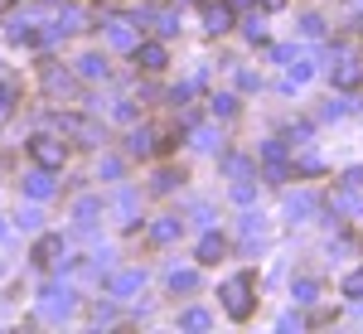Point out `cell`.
Instances as JSON below:
<instances>
[{"label":"cell","mask_w":363,"mask_h":334,"mask_svg":"<svg viewBox=\"0 0 363 334\" xmlns=\"http://www.w3.org/2000/svg\"><path fill=\"white\" fill-rule=\"evenodd\" d=\"M301 29L315 39V34H325V20H320V15H306V20H301Z\"/></svg>","instance_id":"cell-26"},{"label":"cell","mask_w":363,"mask_h":334,"mask_svg":"<svg viewBox=\"0 0 363 334\" xmlns=\"http://www.w3.org/2000/svg\"><path fill=\"white\" fill-rule=\"evenodd\" d=\"M349 184H363V169H354V174H349Z\"/></svg>","instance_id":"cell-31"},{"label":"cell","mask_w":363,"mask_h":334,"mask_svg":"<svg viewBox=\"0 0 363 334\" xmlns=\"http://www.w3.org/2000/svg\"><path fill=\"white\" fill-rule=\"evenodd\" d=\"M58 252H63V238H44V243L34 247V262H58V267H63V257H58Z\"/></svg>","instance_id":"cell-9"},{"label":"cell","mask_w":363,"mask_h":334,"mask_svg":"<svg viewBox=\"0 0 363 334\" xmlns=\"http://www.w3.org/2000/svg\"><path fill=\"white\" fill-rule=\"evenodd\" d=\"M344 296H354V301H363V267L344 277Z\"/></svg>","instance_id":"cell-16"},{"label":"cell","mask_w":363,"mask_h":334,"mask_svg":"<svg viewBox=\"0 0 363 334\" xmlns=\"http://www.w3.org/2000/svg\"><path fill=\"white\" fill-rule=\"evenodd\" d=\"M218 257H223V238H213V233H208V238L199 243V262H208V267H213Z\"/></svg>","instance_id":"cell-10"},{"label":"cell","mask_w":363,"mask_h":334,"mask_svg":"<svg viewBox=\"0 0 363 334\" xmlns=\"http://www.w3.org/2000/svg\"><path fill=\"white\" fill-rule=\"evenodd\" d=\"M140 286H145V272H121V277L112 281V296H116V301H126V296H136Z\"/></svg>","instance_id":"cell-4"},{"label":"cell","mask_w":363,"mask_h":334,"mask_svg":"<svg viewBox=\"0 0 363 334\" xmlns=\"http://www.w3.org/2000/svg\"><path fill=\"white\" fill-rule=\"evenodd\" d=\"M238 111V97H213V116H233Z\"/></svg>","instance_id":"cell-25"},{"label":"cell","mask_w":363,"mask_h":334,"mask_svg":"<svg viewBox=\"0 0 363 334\" xmlns=\"http://www.w3.org/2000/svg\"><path fill=\"white\" fill-rule=\"evenodd\" d=\"M150 238H155V243H174V238H179V218H160L150 228Z\"/></svg>","instance_id":"cell-11"},{"label":"cell","mask_w":363,"mask_h":334,"mask_svg":"<svg viewBox=\"0 0 363 334\" xmlns=\"http://www.w3.org/2000/svg\"><path fill=\"white\" fill-rule=\"evenodd\" d=\"M44 83H49V92H63V87H68V73H58V68H49V73H44Z\"/></svg>","instance_id":"cell-24"},{"label":"cell","mask_w":363,"mask_h":334,"mask_svg":"<svg viewBox=\"0 0 363 334\" xmlns=\"http://www.w3.org/2000/svg\"><path fill=\"white\" fill-rule=\"evenodd\" d=\"M203 25L213 29V34H223L233 25V5H203Z\"/></svg>","instance_id":"cell-5"},{"label":"cell","mask_w":363,"mask_h":334,"mask_svg":"<svg viewBox=\"0 0 363 334\" xmlns=\"http://www.w3.org/2000/svg\"><path fill=\"white\" fill-rule=\"evenodd\" d=\"M194 145H199V150H218V131H213V126H199Z\"/></svg>","instance_id":"cell-15"},{"label":"cell","mask_w":363,"mask_h":334,"mask_svg":"<svg viewBox=\"0 0 363 334\" xmlns=\"http://www.w3.org/2000/svg\"><path fill=\"white\" fill-rule=\"evenodd\" d=\"M179 325H184V330H203V325H208V315H203V310H184V315H179Z\"/></svg>","instance_id":"cell-20"},{"label":"cell","mask_w":363,"mask_h":334,"mask_svg":"<svg viewBox=\"0 0 363 334\" xmlns=\"http://www.w3.org/2000/svg\"><path fill=\"white\" fill-rule=\"evenodd\" d=\"M78 73H83V78H102V73H107V63H102V58H97V54H87V58H83V68H78Z\"/></svg>","instance_id":"cell-18"},{"label":"cell","mask_w":363,"mask_h":334,"mask_svg":"<svg viewBox=\"0 0 363 334\" xmlns=\"http://www.w3.org/2000/svg\"><path fill=\"white\" fill-rule=\"evenodd\" d=\"M335 83H339V87H359V83H363V63L344 54V58L335 63Z\"/></svg>","instance_id":"cell-3"},{"label":"cell","mask_w":363,"mask_h":334,"mask_svg":"<svg viewBox=\"0 0 363 334\" xmlns=\"http://www.w3.org/2000/svg\"><path fill=\"white\" fill-rule=\"evenodd\" d=\"M252 194H257L252 184H233V199H238V204H252Z\"/></svg>","instance_id":"cell-29"},{"label":"cell","mask_w":363,"mask_h":334,"mask_svg":"<svg viewBox=\"0 0 363 334\" xmlns=\"http://www.w3.org/2000/svg\"><path fill=\"white\" fill-rule=\"evenodd\" d=\"M296 301H301V306L315 301V281H301V286H296Z\"/></svg>","instance_id":"cell-28"},{"label":"cell","mask_w":363,"mask_h":334,"mask_svg":"<svg viewBox=\"0 0 363 334\" xmlns=\"http://www.w3.org/2000/svg\"><path fill=\"white\" fill-rule=\"evenodd\" d=\"M97 208H102L97 199H83V204H78V223H92V218H97Z\"/></svg>","instance_id":"cell-23"},{"label":"cell","mask_w":363,"mask_h":334,"mask_svg":"<svg viewBox=\"0 0 363 334\" xmlns=\"http://www.w3.org/2000/svg\"><path fill=\"white\" fill-rule=\"evenodd\" d=\"M20 228H39V208H25L20 213Z\"/></svg>","instance_id":"cell-30"},{"label":"cell","mask_w":363,"mask_h":334,"mask_svg":"<svg viewBox=\"0 0 363 334\" xmlns=\"http://www.w3.org/2000/svg\"><path fill=\"white\" fill-rule=\"evenodd\" d=\"M228 5H233V10H242V5H252V0H228Z\"/></svg>","instance_id":"cell-32"},{"label":"cell","mask_w":363,"mask_h":334,"mask_svg":"<svg viewBox=\"0 0 363 334\" xmlns=\"http://www.w3.org/2000/svg\"><path fill=\"white\" fill-rule=\"evenodd\" d=\"M262 160H267V165H286V150H281V140H267V145H262Z\"/></svg>","instance_id":"cell-17"},{"label":"cell","mask_w":363,"mask_h":334,"mask_svg":"<svg viewBox=\"0 0 363 334\" xmlns=\"http://www.w3.org/2000/svg\"><path fill=\"white\" fill-rule=\"evenodd\" d=\"M286 213H291L296 223L310 218V213H315V199H310V194H291V199H286Z\"/></svg>","instance_id":"cell-8"},{"label":"cell","mask_w":363,"mask_h":334,"mask_svg":"<svg viewBox=\"0 0 363 334\" xmlns=\"http://www.w3.org/2000/svg\"><path fill=\"white\" fill-rule=\"evenodd\" d=\"M44 310H49V315H68V310H73V296H68V291H49Z\"/></svg>","instance_id":"cell-12"},{"label":"cell","mask_w":363,"mask_h":334,"mask_svg":"<svg viewBox=\"0 0 363 334\" xmlns=\"http://www.w3.org/2000/svg\"><path fill=\"white\" fill-rule=\"evenodd\" d=\"M223 306L233 320H247L252 315V277H233L223 286Z\"/></svg>","instance_id":"cell-1"},{"label":"cell","mask_w":363,"mask_h":334,"mask_svg":"<svg viewBox=\"0 0 363 334\" xmlns=\"http://www.w3.org/2000/svg\"><path fill=\"white\" fill-rule=\"evenodd\" d=\"M296 165L306 169V174H320V169H325V160H320V155H301V160H296Z\"/></svg>","instance_id":"cell-27"},{"label":"cell","mask_w":363,"mask_h":334,"mask_svg":"<svg viewBox=\"0 0 363 334\" xmlns=\"http://www.w3.org/2000/svg\"><path fill=\"white\" fill-rule=\"evenodd\" d=\"M150 20H155L160 34H174V29H179V15H174V10H150Z\"/></svg>","instance_id":"cell-14"},{"label":"cell","mask_w":363,"mask_h":334,"mask_svg":"<svg viewBox=\"0 0 363 334\" xmlns=\"http://www.w3.org/2000/svg\"><path fill=\"white\" fill-rule=\"evenodd\" d=\"M335 208H344V213H363V199H359V194H339Z\"/></svg>","instance_id":"cell-21"},{"label":"cell","mask_w":363,"mask_h":334,"mask_svg":"<svg viewBox=\"0 0 363 334\" xmlns=\"http://www.w3.org/2000/svg\"><path fill=\"white\" fill-rule=\"evenodd\" d=\"M0 5H5V0H0Z\"/></svg>","instance_id":"cell-34"},{"label":"cell","mask_w":363,"mask_h":334,"mask_svg":"<svg viewBox=\"0 0 363 334\" xmlns=\"http://www.w3.org/2000/svg\"><path fill=\"white\" fill-rule=\"evenodd\" d=\"M29 150H34V160H39L44 169H58V165H63V140H54V136L29 140Z\"/></svg>","instance_id":"cell-2"},{"label":"cell","mask_w":363,"mask_h":334,"mask_svg":"<svg viewBox=\"0 0 363 334\" xmlns=\"http://www.w3.org/2000/svg\"><path fill=\"white\" fill-rule=\"evenodd\" d=\"M136 63L145 73H160V68H165V49H160V44H145V49H136Z\"/></svg>","instance_id":"cell-6"},{"label":"cell","mask_w":363,"mask_h":334,"mask_svg":"<svg viewBox=\"0 0 363 334\" xmlns=\"http://www.w3.org/2000/svg\"><path fill=\"white\" fill-rule=\"evenodd\" d=\"M107 39H112V49H131V44H136V29L112 25V29H107Z\"/></svg>","instance_id":"cell-13"},{"label":"cell","mask_w":363,"mask_h":334,"mask_svg":"<svg viewBox=\"0 0 363 334\" xmlns=\"http://www.w3.org/2000/svg\"><path fill=\"white\" fill-rule=\"evenodd\" d=\"M150 131H131V150H136V155H150V150H155V145H150Z\"/></svg>","instance_id":"cell-19"},{"label":"cell","mask_w":363,"mask_h":334,"mask_svg":"<svg viewBox=\"0 0 363 334\" xmlns=\"http://www.w3.org/2000/svg\"><path fill=\"white\" fill-rule=\"evenodd\" d=\"M25 189H29L34 199H49V194H54V179H49V169H34V174L25 179Z\"/></svg>","instance_id":"cell-7"},{"label":"cell","mask_w":363,"mask_h":334,"mask_svg":"<svg viewBox=\"0 0 363 334\" xmlns=\"http://www.w3.org/2000/svg\"><path fill=\"white\" fill-rule=\"evenodd\" d=\"M267 5H272V10H277V5H286V0H267Z\"/></svg>","instance_id":"cell-33"},{"label":"cell","mask_w":363,"mask_h":334,"mask_svg":"<svg viewBox=\"0 0 363 334\" xmlns=\"http://www.w3.org/2000/svg\"><path fill=\"white\" fill-rule=\"evenodd\" d=\"M194 272H174V277H169V286H174V291H194Z\"/></svg>","instance_id":"cell-22"}]
</instances>
